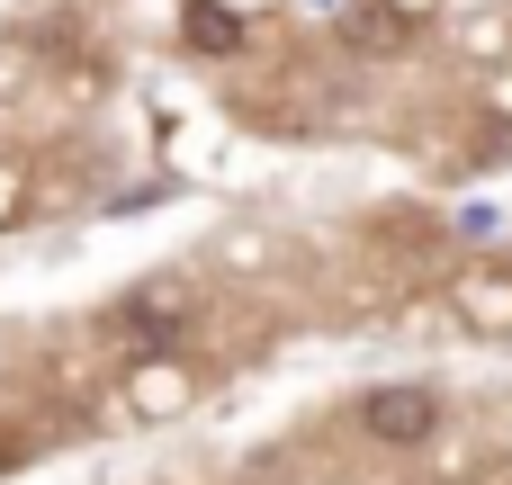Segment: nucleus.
Masks as SVG:
<instances>
[{
    "label": "nucleus",
    "instance_id": "1",
    "mask_svg": "<svg viewBox=\"0 0 512 485\" xmlns=\"http://www.w3.org/2000/svg\"><path fill=\"white\" fill-rule=\"evenodd\" d=\"M342 36H351V54H414V18L396 9V0H351L342 9Z\"/></svg>",
    "mask_w": 512,
    "mask_h": 485
},
{
    "label": "nucleus",
    "instance_id": "2",
    "mask_svg": "<svg viewBox=\"0 0 512 485\" xmlns=\"http://www.w3.org/2000/svg\"><path fill=\"white\" fill-rule=\"evenodd\" d=\"M432 414H441V405H432L423 387H378V396L360 405L369 441H396V450H405V441H423V432H432Z\"/></svg>",
    "mask_w": 512,
    "mask_h": 485
},
{
    "label": "nucleus",
    "instance_id": "3",
    "mask_svg": "<svg viewBox=\"0 0 512 485\" xmlns=\"http://www.w3.org/2000/svg\"><path fill=\"white\" fill-rule=\"evenodd\" d=\"M180 36H189V54H234V45H243V18H234L225 0H189V9H180Z\"/></svg>",
    "mask_w": 512,
    "mask_h": 485
},
{
    "label": "nucleus",
    "instance_id": "4",
    "mask_svg": "<svg viewBox=\"0 0 512 485\" xmlns=\"http://www.w3.org/2000/svg\"><path fill=\"white\" fill-rule=\"evenodd\" d=\"M126 333H135V351H171V342H180V315H162V306H135V315H126Z\"/></svg>",
    "mask_w": 512,
    "mask_h": 485
}]
</instances>
